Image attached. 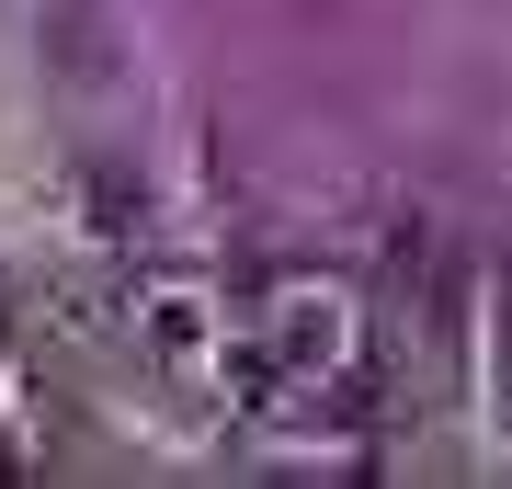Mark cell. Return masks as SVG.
<instances>
[{
    "mask_svg": "<svg viewBox=\"0 0 512 489\" xmlns=\"http://www.w3.org/2000/svg\"><path fill=\"white\" fill-rule=\"evenodd\" d=\"M46 23H57V35H69V80H103V69H114V57H103L114 35H103V12H92V0H57Z\"/></svg>",
    "mask_w": 512,
    "mask_h": 489,
    "instance_id": "obj_1",
    "label": "cell"
}]
</instances>
